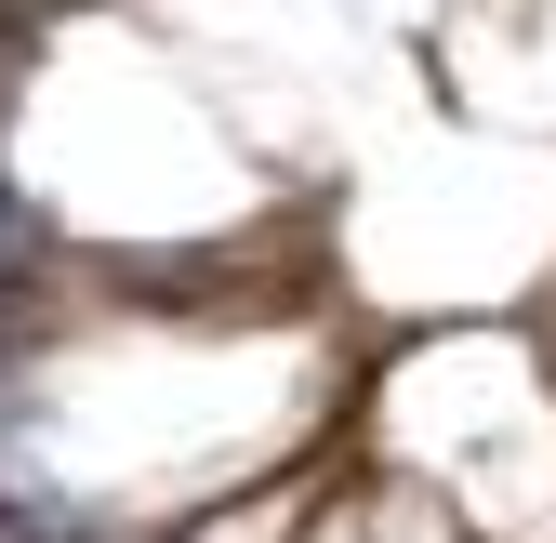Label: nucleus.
<instances>
[{
	"label": "nucleus",
	"instance_id": "nucleus-1",
	"mask_svg": "<svg viewBox=\"0 0 556 543\" xmlns=\"http://www.w3.org/2000/svg\"><path fill=\"white\" fill-rule=\"evenodd\" d=\"M358 438L425 464L477 543H556V345L530 305H464L425 331H371Z\"/></svg>",
	"mask_w": 556,
	"mask_h": 543
},
{
	"label": "nucleus",
	"instance_id": "nucleus-2",
	"mask_svg": "<svg viewBox=\"0 0 556 543\" xmlns=\"http://www.w3.org/2000/svg\"><path fill=\"white\" fill-rule=\"evenodd\" d=\"M305 543H477V530H464V504L425 478V464H397V451H371L358 425H344V464H331Z\"/></svg>",
	"mask_w": 556,
	"mask_h": 543
},
{
	"label": "nucleus",
	"instance_id": "nucleus-3",
	"mask_svg": "<svg viewBox=\"0 0 556 543\" xmlns=\"http://www.w3.org/2000/svg\"><path fill=\"white\" fill-rule=\"evenodd\" d=\"M331 464H344V438L305 451V464H278V478H252V491H226V504H186V517L147 530V543H305V517H318V491H331Z\"/></svg>",
	"mask_w": 556,
	"mask_h": 543
},
{
	"label": "nucleus",
	"instance_id": "nucleus-4",
	"mask_svg": "<svg viewBox=\"0 0 556 543\" xmlns=\"http://www.w3.org/2000/svg\"><path fill=\"white\" fill-rule=\"evenodd\" d=\"M40 239H53V199L14 173V147H0V279H14V265H27Z\"/></svg>",
	"mask_w": 556,
	"mask_h": 543
}]
</instances>
